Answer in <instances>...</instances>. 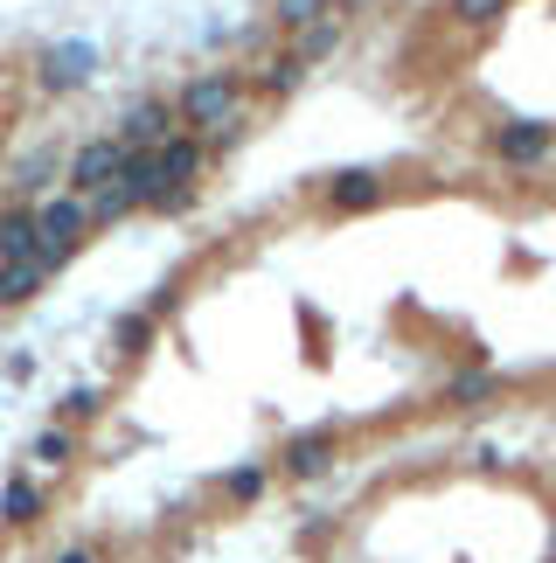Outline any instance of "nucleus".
Wrapping results in <instances>:
<instances>
[{
    "label": "nucleus",
    "instance_id": "nucleus-1",
    "mask_svg": "<svg viewBox=\"0 0 556 563\" xmlns=\"http://www.w3.org/2000/svg\"><path fill=\"white\" fill-rule=\"evenodd\" d=\"M244 112V77L237 70H202L196 84H181V104L175 119H188L196 133H230Z\"/></svg>",
    "mask_w": 556,
    "mask_h": 563
},
{
    "label": "nucleus",
    "instance_id": "nucleus-2",
    "mask_svg": "<svg viewBox=\"0 0 556 563\" xmlns=\"http://www.w3.org/2000/svg\"><path fill=\"white\" fill-rule=\"evenodd\" d=\"M35 230H42V265L63 272V265H70V251L84 244V230H91V202L63 188V195H49V202L35 209Z\"/></svg>",
    "mask_w": 556,
    "mask_h": 563
},
{
    "label": "nucleus",
    "instance_id": "nucleus-3",
    "mask_svg": "<svg viewBox=\"0 0 556 563\" xmlns=\"http://www.w3.org/2000/svg\"><path fill=\"white\" fill-rule=\"evenodd\" d=\"M35 77H42V91H84V84L98 77V42L91 35H70V42H49L35 63Z\"/></svg>",
    "mask_w": 556,
    "mask_h": 563
},
{
    "label": "nucleus",
    "instance_id": "nucleus-4",
    "mask_svg": "<svg viewBox=\"0 0 556 563\" xmlns=\"http://www.w3.org/2000/svg\"><path fill=\"white\" fill-rule=\"evenodd\" d=\"M125 154H154V146L175 140V104L167 98H140V104H125V119H119V133H112Z\"/></svg>",
    "mask_w": 556,
    "mask_h": 563
},
{
    "label": "nucleus",
    "instance_id": "nucleus-5",
    "mask_svg": "<svg viewBox=\"0 0 556 563\" xmlns=\"http://www.w3.org/2000/svg\"><path fill=\"white\" fill-rule=\"evenodd\" d=\"M125 161H133V154H125L119 140H91V146L70 154V175H63V181H70V195H98V188H112L125 175Z\"/></svg>",
    "mask_w": 556,
    "mask_h": 563
},
{
    "label": "nucleus",
    "instance_id": "nucleus-6",
    "mask_svg": "<svg viewBox=\"0 0 556 563\" xmlns=\"http://www.w3.org/2000/svg\"><path fill=\"white\" fill-rule=\"evenodd\" d=\"M549 146H556V133H549L543 119H508L501 133H494V154H501L508 167H543Z\"/></svg>",
    "mask_w": 556,
    "mask_h": 563
},
{
    "label": "nucleus",
    "instance_id": "nucleus-7",
    "mask_svg": "<svg viewBox=\"0 0 556 563\" xmlns=\"http://www.w3.org/2000/svg\"><path fill=\"white\" fill-rule=\"evenodd\" d=\"M202 161H209V154H202L196 140H181V133L167 140V146H154V175H160V188H188V181L202 175Z\"/></svg>",
    "mask_w": 556,
    "mask_h": 563
},
{
    "label": "nucleus",
    "instance_id": "nucleus-8",
    "mask_svg": "<svg viewBox=\"0 0 556 563\" xmlns=\"http://www.w3.org/2000/svg\"><path fill=\"white\" fill-rule=\"evenodd\" d=\"M327 202H334L341 216L376 209V202H382V175H369V167H341V175L327 181Z\"/></svg>",
    "mask_w": 556,
    "mask_h": 563
},
{
    "label": "nucleus",
    "instance_id": "nucleus-9",
    "mask_svg": "<svg viewBox=\"0 0 556 563\" xmlns=\"http://www.w3.org/2000/svg\"><path fill=\"white\" fill-rule=\"evenodd\" d=\"M29 257H42L35 209H8L0 216V265H29Z\"/></svg>",
    "mask_w": 556,
    "mask_h": 563
},
{
    "label": "nucleus",
    "instance_id": "nucleus-10",
    "mask_svg": "<svg viewBox=\"0 0 556 563\" xmlns=\"http://www.w3.org/2000/svg\"><path fill=\"white\" fill-rule=\"evenodd\" d=\"M327 460H334V431H307V439L286 445V473H299V481L327 473Z\"/></svg>",
    "mask_w": 556,
    "mask_h": 563
},
{
    "label": "nucleus",
    "instance_id": "nucleus-11",
    "mask_svg": "<svg viewBox=\"0 0 556 563\" xmlns=\"http://www.w3.org/2000/svg\"><path fill=\"white\" fill-rule=\"evenodd\" d=\"M334 49H341V14H327V21H313V29L292 35V56L307 63V70H313V63H327Z\"/></svg>",
    "mask_w": 556,
    "mask_h": 563
},
{
    "label": "nucleus",
    "instance_id": "nucleus-12",
    "mask_svg": "<svg viewBox=\"0 0 556 563\" xmlns=\"http://www.w3.org/2000/svg\"><path fill=\"white\" fill-rule=\"evenodd\" d=\"M299 84H307V63H299L292 49H278V56L258 63V91L265 98H286V91H299Z\"/></svg>",
    "mask_w": 556,
    "mask_h": 563
},
{
    "label": "nucleus",
    "instance_id": "nucleus-13",
    "mask_svg": "<svg viewBox=\"0 0 556 563\" xmlns=\"http://www.w3.org/2000/svg\"><path fill=\"white\" fill-rule=\"evenodd\" d=\"M42 278H56L42 257H29V265H0V307H21V299H35Z\"/></svg>",
    "mask_w": 556,
    "mask_h": 563
},
{
    "label": "nucleus",
    "instance_id": "nucleus-14",
    "mask_svg": "<svg viewBox=\"0 0 556 563\" xmlns=\"http://www.w3.org/2000/svg\"><path fill=\"white\" fill-rule=\"evenodd\" d=\"M265 14L278 21V29H313V21H327L334 14V0H265Z\"/></svg>",
    "mask_w": 556,
    "mask_h": 563
},
{
    "label": "nucleus",
    "instance_id": "nucleus-15",
    "mask_svg": "<svg viewBox=\"0 0 556 563\" xmlns=\"http://www.w3.org/2000/svg\"><path fill=\"white\" fill-rule=\"evenodd\" d=\"M133 209H146L125 181H112V188H98L91 195V223H119V216H133Z\"/></svg>",
    "mask_w": 556,
    "mask_h": 563
},
{
    "label": "nucleus",
    "instance_id": "nucleus-16",
    "mask_svg": "<svg viewBox=\"0 0 556 563\" xmlns=\"http://www.w3.org/2000/svg\"><path fill=\"white\" fill-rule=\"evenodd\" d=\"M42 508V487L35 481H8V494H0V522H35Z\"/></svg>",
    "mask_w": 556,
    "mask_h": 563
},
{
    "label": "nucleus",
    "instance_id": "nucleus-17",
    "mask_svg": "<svg viewBox=\"0 0 556 563\" xmlns=\"http://www.w3.org/2000/svg\"><path fill=\"white\" fill-rule=\"evenodd\" d=\"M112 341H119V355H140L146 341H154V313H119L112 320Z\"/></svg>",
    "mask_w": 556,
    "mask_h": 563
},
{
    "label": "nucleus",
    "instance_id": "nucleus-18",
    "mask_svg": "<svg viewBox=\"0 0 556 563\" xmlns=\"http://www.w3.org/2000/svg\"><path fill=\"white\" fill-rule=\"evenodd\" d=\"M49 175H56V154H29V161L14 167V195H42Z\"/></svg>",
    "mask_w": 556,
    "mask_h": 563
},
{
    "label": "nucleus",
    "instance_id": "nucleus-19",
    "mask_svg": "<svg viewBox=\"0 0 556 563\" xmlns=\"http://www.w3.org/2000/svg\"><path fill=\"white\" fill-rule=\"evenodd\" d=\"M480 397H494V376H487V369L453 376V404H480Z\"/></svg>",
    "mask_w": 556,
    "mask_h": 563
},
{
    "label": "nucleus",
    "instance_id": "nucleus-20",
    "mask_svg": "<svg viewBox=\"0 0 556 563\" xmlns=\"http://www.w3.org/2000/svg\"><path fill=\"white\" fill-rule=\"evenodd\" d=\"M508 8V0H453V21H466V29H487Z\"/></svg>",
    "mask_w": 556,
    "mask_h": 563
},
{
    "label": "nucleus",
    "instance_id": "nucleus-21",
    "mask_svg": "<svg viewBox=\"0 0 556 563\" xmlns=\"http://www.w3.org/2000/svg\"><path fill=\"white\" fill-rule=\"evenodd\" d=\"M35 460L42 466H70V431H42V439H35Z\"/></svg>",
    "mask_w": 556,
    "mask_h": 563
},
{
    "label": "nucleus",
    "instance_id": "nucleus-22",
    "mask_svg": "<svg viewBox=\"0 0 556 563\" xmlns=\"http://www.w3.org/2000/svg\"><path fill=\"white\" fill-rule=\"evenodd\" d=\"M98 410V389H70V397H63V418H91Z\"/></svg>",
    "mask_w": 556,
    "mask_h": 563
},
{
    "label": "nucleus",
    "instance_id": "nucleus-23",
    "mask_svg": "<svg viewBox=\"0 0 556 563\" xmlns=\"http://www.w3.org/2000/svg\"><path fill=\"white\" fill-rule=\"evenodd\" d=\"M258 487H265V473H230V494H237V501H258Z\"/></svg>",
    "mask_w": 556,
    "mask_h": 563
},
{
    "label": "nucleus",
    "instance_id": "nucleus-24",
    "mask_svg": "<svg viewBox=\"0 0 556 563\" xmlns=\"http://www.w3.org/2000/svg\"><path fill=\"white\" fill-rule=\"evenodd\" d=\"M334 8H341V21H348L355 8H376V0H334Z\"/></svg>",
    "mask_w": 556,
    "mask_h": 563
},
{
    "label": "nucleus",
    "instance_id": "nucleus-25",
    "mask_svg": "<svg viewBox=\"0 0 556 563\" xmlns=\"http://www.w3.org/2000/svg\"><path fill=\"white\" fill-rule=\"evenodd\" d=\"M56 563H91V550H63V556H56Z\"/></svg>",
    "mask_w": 556,
    "mask_h": 563
},
{
    "label": "nucleus",
    "instance_id": "nucleus-26",
    "mask_svg": "<svg viewBox=\"0 0 556 563\" xmlns=\"http://www.w3.org/2000/svg\"><path fill=\"white\" fill-rule=\"evenodd\" d=\"M0 216H8V202H0Z\"/></svg>",
    "mask_w": 556,
    "mask_h": 563
}]
</instances>
